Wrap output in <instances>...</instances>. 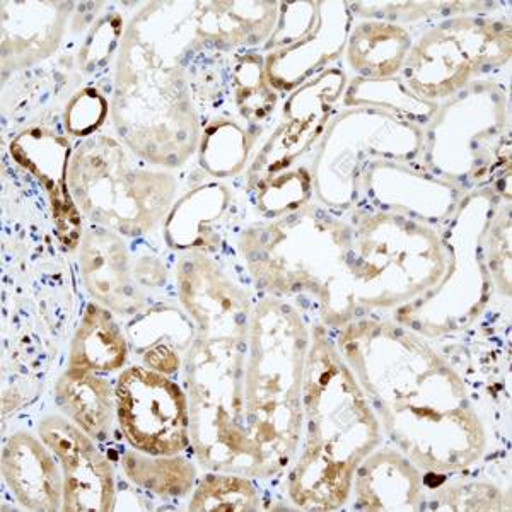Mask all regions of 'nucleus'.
Segmentation results:
<instances>
[{
  "label": "nucleus",
  "mask_w": 512,
  "mask_h": 512,
  "mask_svg": "<svg viewBox=\"0 0 512 512\" xmlns=\"http://www.w3.org/2000/svg\"><path fill=\"white\" fill-rule=\"evenodd\" d=\"M337 349L384 434L429 473L465 470L487 444L458 374L424 344L391 323L345 325Z\"/></svg>",
  "instance_id": "f257e3e1"
},
{
  "label": "nucleus",
  "mask_w": 512,
  "mask_h": 512,
  "mask_svg": "<svg viewBox=\"0 0 512 512\" xmlns=\"http://www.w3.org/2000/svg\"><path fill=\"white\" fill-rule=\"evenodd\" d=\"M176 287L195 323L183 362L193 453L209 472L256 478L245 424L250 297L202 251L181 258Z\"/></svg>",
  "instance_id": "f03ea898"
},
{
  "label": "nucleus",
  "mask_w": 512,
  "mask_h": 512,
  "mask_svg": "<svg viewBox=\"0 0 512 512\" xmlns=\"http://www.w3.org/2000/svg\"><path fill=\"white\" fill-rule=\"evenodd\" d=\"M303 437L287 475L289 499L303 511L342 509L357 466L383 443V429L337 345L318 325L304 371Z\"/></svg>",
  "instance_id": "7ed1b4c3"
},
{
  "label": "nucleus",
  "mask_w": 512,
  "mask_h": 512,
  "mask_svg": "<svg viewBox=\"0 0 512 512\" xmlns=\"http://www.w3.org/2000/svg\"><path fill=\"white\" fill-rule=\"evenodd\" d=\"M311 330L296 306L268 296L251 313L245 424L256 478L291 468L303 443V384Z\"/></svg>",
  "instance_id": "20e7f679"
},
{
  "label": "nucleus",
  "mask_w": 512,
  "mask_h": 512,
  "mask_svg": "<svg viewBox=\"0 0 512 512\" xmlns=\"http://www.w3.org/2000/svg\"><path fill=\"white\" fill-rule=\"evenodd\" d=\"M352 227L303 205L241 234V253L256 286L272 296L316 297L328 326H345L354 304L347 289Z\"/></svg>",
  "instance_id": "39448f33"
},
{
  "label": "nucleus",
  "mask_w": 512,
  "mask_h": 512,
  "mask_svg": "<svg viewBox=\"0 0 512 512\" xmlns=\"http://www.w3.org/2000/svg\"><path fill=\"white\" fill-rule=\"evenodd\" d=\"M111 117L137 158L163 168L187 163L202 137L178 65L164 64L130 28L120 43Z\"/></svg>",
  "instance_id": "423d86ee"
},
{
  "label": "nucleus",
  "mask_w": 512,
  "mask_h": 512,
  "mask_svg": "<svg viewBox=\"0 0 512 512\" xmlns=\"http://www.w3.org/2000/svg\"><path fill=\"white\" fill-rule=\"evenodd\" d=\"M175 176L142 168L110 135H93L72 151L69 190L82 216L123 236L151 233L173 209Z\"/></svg>",
  "instance_id": "0eeeda50"
},
{
  "label": "nucleus",
  "mask_w": 512,
  "mask_h": 512,
  "mask_svg": "<svg viewBox=\"0 0 512 512\" xmlns=\"http://www.w3.org/2000/svg\"><path fill=\"white\" fill-rule=\"evenodd\" d=\"M117 422L130 448L154 456L183 454L190 439L187 391L151 367L123 369L115 384Z\"/></svg>",
  "instance_id": "6e6552de"
},
{
  "label": "nucleus",
  "mask_w": 512,
  "mask_h": 512,
  "mask_svg": "<svg viewBox=\"0 0 512 512\" xmlns=\"http://www.w3.org/2000/svg\"><path fill=\"white\" fill-rule=\"evenodd\" d=\"M38 436L52 449L64 475V512H111L117 509V480L111 461L93 437L65 415L38 422Z\"/></svg>",
  "instance_id": "1a4fd4ad"
},
{
  "label": "nucleus",
  "mask_w": 512,
  "mask_h": 512,
  "mask_svg": "<svg viewBox=\"0 0 512 512\" xmlns=\"http://www.w3.org/2000/svg\"><path fill=\"white\" fill-rule=\"evenodd\" d=\"M12 159L28 169L47 192L52 207L53 226L65 251L81 246L82 221L69 190V163L72 149L62 135L48 128H28L16 135L9 146Z\"/></svg>",
  "instance_id": "9d476101"
},
{
  "label": "nucleus",
  "mask_w": 512,
  "mask_h": 512,
  "mask_svg": "<svg viewBox=\"0 0 512 512\" xmlns=\"http://www.w3.org/2000/svg\"><path fill=\"white\" fill-rule=\"evenodd\" d=\"M79 267L94 303L115 316H137L146 311L147 294L137 277L134 258L117 233L99 226L84 231Z\"/></svg>",
  "instance_id": "9b49d317"
},
{
  "label": "nucleus",
  "mask_w": 512,
  "mask_h": 512,
  "mask_svg": "<svg viewBox=\"0 0 512 512\" xmlns=\"http://www.w3.org/2000/svg\"><path fill=\"white\" fill-rule=\"evenodd\" d=\"M2 477L26 511H62V466L40 436L18 431L7 437L2 448Z\"/></svg>",
  "instance_id": "f8f14e48"
},
{
  "label": "nucleus",
  "mask_w": 512,
  "mask_h": 512,
  "mask_svg": "<svg viewBox=\"0 0 512 512\" xmlns=\"http://www.w3.org/2000/svg\"><path fill=\"white\" fill-rule=\"evenodd\" d=\"M350 501L355 511H420L424 504L420 468L400 449H374L355 470Z\"/></svg>",
  "instance_id": "ddd939ff"
},
{
  "label": "nucleus",
  "mask_w": 512,
  "mask_h": 512,
  "mask_svg": "<svg viewBox=\"0 0 512 512\" xmlns=\"http://www.w3.org/2000/svg\"><path fill=\"white\" fill-rule=\"evenodd\" d=\"M2 7V50L4 60L18 67L45 59L59 45L64 33V9L57 2H7Z\"/></svg>",
  "instance_id": "4468645a"
},
{
  "label": "nucleus",
  "mask_w": 512,
  "mask_h": 512,
  "mask_svg": "<svg viewBox=\"0 0 512 512\" xmlns=\"http://www.w3.org/2000/svg\"><path fill=\"white\" fill-rule=\"evenodd\" d=\"M175 335L195 337V323L188 313L173 306L146 309L128 325L130 345L142 357L144 366L168 376L183 366L193 342Z\"/></svg>",
  "instance_id": "2eb2a0df"
},
{
  "label": "nucleus",
  "mask_w": 512,
  "mask_h": 512,
  "mask_svg": "<svg viewBox=\"0 0 512 512\" xmlns=\"http://www.w3.org/2000/svg\"><path fill=\"white\" fill-rule=\"evenodd\" d=\"M62 414L94 441H108L117 420V398L110 381L88 369L67 367L55 384Z\"/></svg>",
  "instance_id": "dca6fc26"
},
{
  "label": "nucleus",
  "mask_w": 512,
  "mask_h": 512,
  "mask_svg": "<svg viewBox=\"0 0 512 512\" xmlns=\"http://www.w3.org/2000/svg\"><path fill=\"white\" fill-rule=\"evenodd\" d=\"M127 359V337L115 315L101 304H88L72 338L69 367L94 373H117Z\"/></svg>",
  "instance_id": "f3484780"
},
{
  "label": "nucleus",
  "mask_w": 512,
  "mask_h": 512,
  "mask_svg": "<svg viewBox=\"0 0 512 512\" xmlns=\"http://www.w3.org/2000/svg\"><path fill=\"white\" fill-rule=\"evenodd\" d=\"M410 36L390 23H361L349 41V64L366 81H383L402 69Z\"/></svg>",
  "instance_id": "a211bd4d"
},
{
  "label": "nucleus",
  "mask_w": 512,
  "mask_h": 512,
  "mask_svg": "<svg viewBox=\"0 0 512 512\" xmlns=\"http://www.w3.org/2000/svg\"><path fill=\"white\" fill-rule=\"evenodd\" d=\"M122 468L139 489L163 499L187 497L197 485V466L181 454L154 456L130 448L123 453Z\"/></svg>",
  "instance_id": "6ab92c4d"
},
{
  "label": "nucleus",
  "mask_w": 512,
  "mask_h": 512,
  "mask_svg": "<svg viewBox=\"0 0 512 512\" xmlns=\"http://www.w3.org/2000/svg\"><path fill=\"white\" fill-rule=\"evenodd\" d=\"M262 497L251 477L209 472L198 480L188 501L190 512L262 511Z\"/></svg>",
  "instance_id": "aec40b11"
},
{
  "label": "nucleus",
  "mask_w": 512,
  "mask_h": 512,
  "mask_svg": "<svg viewBox=\"0 0 512 512\" xmlns=\"http://www.w3.org/2000/svg\"><path fill=\"white\" fill-rule=\"evenodd\" d=\"M248 152L250 142L238 123H214L200 137V164L210 175H236L245 166Z\"/></svg>",
  "instance_id": "412c9836"
},
{
  "label": "nucleus",
  "mask_w": 512,
  "mask_h": 512,
  "mask_svg": "<svg viewBox=\"0 0 512 512\" xmlns=\"http://www.w3.org/2000/svg\"><path fill=\"white\" fill-rule=\"evenodd\" d=\"M238 82V105L241 115L250 122H262L270 115L275 105V94L268 89L267 79L263 76L262 64L251 55L246 57L236 72Z\"/></svg>",
  "instance_id": "4be33fe9"
},
{
  "label": "nucleus",
  "mask_w": 512,
  "mask_h": 512,
  "mask_svg": "<svg viewBox=\"0 0 512 512\" xmlns=\"http://www.w3.org/2000/svg\"><path fill=\"white\" fill-rule=\"evenodd\" d=\"M436 511H511L509 495L489 483H466L441 490Z\"/></svg>",
  "instance_id": "5701e85b"
},
{
  "label": "nucleus",
  "mask_w": 512,
  "mask_h": 512,
  "mask_svg": "<svg viewBox=\"0 0 512 512\" xmlns=\"http://www.w3.org/2000/svg\"><path fill=\"white\" fill-rule=\"evenodd\" d=\"M108 115V101L96 89H82L64 111V125L67 134L74 137H93Z\"/></svg>",
  "instance_id": "b1692460"
}]
</instances>
